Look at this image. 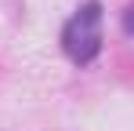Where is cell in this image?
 Here are the masks:
<instances>
[{"mask_svg": "<svg viewBox=\"0 0 134 131\" xmlns=\"http://www.w3.org/2000/svg\"><path fill=\"white\" fill-rule=\"evenodd\" d=\"M123 29H127V33L134 37V4L127 7V11H123Z\"/></svg>", "mask_w": 134, "mask_h": 131, "instance_id": "7a4b0ae2", "label": "cell"}, {"mask_svg": "<svg viewBox=\"0 0 134 131\" xmlns=\"http://www.w3.org/2000/svg\"><path fill=\"white\" fill-rule=\"evenodd\" d=\"M98 22H102V7L91 0L87 7H83V11H80V15L65 26L62 44H65V55L72 58V62L87 66V62H94V55L102 51V33H98Z\"/></svg>", "mask_w": 134, "mask_h": 131, "instance_id": "6da1fadb", "label": "cell"}]
</instances>
